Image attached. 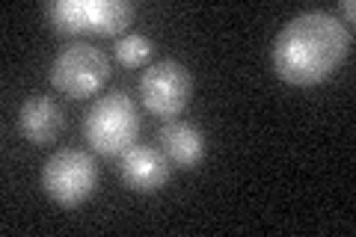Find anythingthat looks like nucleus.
Here are the masks:
<instances>
[{
	"mask_svg": "<svg viewBox=\"0 0 356 237\" xmlns=\"http://www.w3.org/2000/svg\"><path fill=\"white\" fill-rule=\"evenodd\" d=\"M341 13H344V15H348V24H353V13H356L353 0H341Z\"/></svg>",
	"mask_w": 356,
	"mask_h": 237,
	"instance_id": "nucleus-11",
	"label": "nucleus"
},
{
	"mask_svg": "<svg viewBox=\"0 0 356 237\" xmlns=\"http://www.w3.org/2000/svg\"><path fill=\"white\" fill-rule=\"evenodd\" d=\"M51 27L65 36L102 33L116 36L134 21V3L128 0H51L44 6Z\"/></svg>",
	"mask_w": 356,
	"mask_h": 237,
	"instance_id": "nucleus-3",
	"label": "nucleus"
},
{
	"mask_svg": "<svg viewBox=\"0 0 356 237\" xmlns=\"http://www.w3.org/2000/svg\"><path fill=\"white\" fill-rule=\"evenodd\" d=\"M98 166L81 149L54 152L42 166V190L63 208H77L95 193Z\"/></svg>",
	"mask_w": 356,
	"mask_h": 237,
	"instance_id": "nucleus-4",
	"label": "nucleus"
},
{
	"mask_svg": "<svg viewBox=\"0 0 356 237\" xmlns=\"http://www.w3.org/2000/svg\"><path fill=\"white\" fill-rule=\"evenodd\" d=\"M18 128L33 145H51L65 128V113L60 104L48 95H36L24 101V107L18 113Z\"/></svg>",
	"mask_w": 356,
	"mask_h": 237,
	"instance_id": "nucleus-8",
	"label": "nucleus"
},
{
	"mask_svg": "<svg viewBox=\"0 0 356 237\" xmlns=\"http://www.w3.org/2000/svg\"><path fill=\"white\" fill-rule=\"evenodd\" d=\"M350 51V30L330 13H303L273 42V72L285 83L315 86L339 69Z\"/></svg>",
	"mask_w": 356,
	"mask_h": 237,
	"instance_id": "nucleus-1",
	"label": "nucleus"
},
{
	"mask_svg": "<svg viewBox=\"0 0 356 237\" xmlns=\"http://www.w3.org/2000/svg\"><path fill=\"white\" fill-rule=\"evenodd\" d=\"M110 77V60L102 48L72 42L57 54L51 65V83L69 98H89L102 92Z\"/></svg>",
	"mask_w": 356,
	"mask_h": 237,
	"instance_id": "nucleus-5",
	"label": "nucleus"
},
{
	"mask_svg": "<svg viewBox=\"0 0 356 237\" xmlns=\"http://www.w3.org/2000/svg\"><path fill=\"white\" fill-rule=\"evenodd\" d=\"M161 152L166 161L178 169H193L205 157V137L202 131L187 125V122H166L158 133Z\"/></svg>",
	"mask_w": 356,
	"mask_h": 237,
	"instance_id": "nucleus-9",
	"label": "nucleus"
},
{
	"mask_svg": "<svg viewBox=\"0 0 356 237\" xmlns=\"http://www.w3.org/2000/svg\"><path fill=\"white\" fill-rule=\"evenodd\" d=\"M140 133V116L137 104L131 101L128 92H107L89 107L83 119V137L92 145V152L113 157L128 152Z\"/></svg>",
	"mask_w": 356,
	"mask_h": 237,
	"instance_id": "nucleus-2",
	"label": "nucleus"
},
{
	"mask_svg": "<svg viewBox=\"0 0 356 237\" xmlns=\"http://www.w3.org/2000/svg\"><path fill=\"white\" fill-rule=\"evenodd\" d=\"M113 54H116V60L125 65V69H140V65H146L152 60L154 44H152L149 36H143V33H128V36L116 39Z\"/></svg>",
	"mask_w": 356,
	"mask_h": 237,
	"instance_id": "nucleus-10",
	"label": "nucleus"
},
{
	"mask_svg": "<svg viewBox=\"0 0 356 237\" xmlns=\"http://www.w3.org/2000/svg\"><path fill=\"white\" fill-rule=\"evenodd\" d=\"M122 181L134 193H158V190L170 181V161L161 149L152 145H131L128 152H122L119 163Z\"/></svg>",
	"mask_w": 356,
	"mask_h": 237,
	"instance_id": "nucleus-7",
	"label": "nucleus"
},
{
	"mask_svg": "<svg viewBox=\"0 0 356 237\" xmlns=\"http://www.w3.org/2000/svg\"><path fill=\"white\" fill-rule=\"evenodd\" d=\"M191 92H193L191 72L175 60L154 63L140 77L143 104L158 119H175L178 113L191 104Z\"/></svg>",
	"mask_w": 356,
	"mask_h": 237,
	"instance_id": "nucleus-6",
	"label": "nucleus"
}]
</instances>
